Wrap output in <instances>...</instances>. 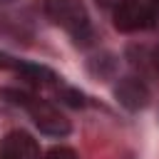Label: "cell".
<instances>
[{"mask_svg":"<svg viewBox=\"0 0 159 159\" xmlns=\"http://www.w3.org/2000/svg\"><path fill=\"white\" fill-rule=\"evenodd\" d=\"M10 2H15V0H0V5H10Z\"/></svg>","mask_w":159,"mask_h":159,"instance_id":"cell-10","label":"cell"},{"mask_svg":"<svg viewBox=\"0 0 159 159\" xmlns=\"http://www.w3.org/2000/svg\"><path fill=\"white\" fill-rule=\"evenodd\" d=\"M42 159H80V157H77V152L70 149V147H52Z\"/></svg>","mask_w":159,"mask_h":159,"instance_id":"cell-7","label":"cell"},{"mask_svg":"<svg viewBox=\"0 0 159 159\" xmlns=\"http://www.w3.org/2000/svg\"><path fill=\"white\" fill-rule=\"evenodd\" d=\"M42 10L47 20L62 27L77 45H89L94 32H92L89 12L82 0H42Z\"/></svg>","mask_w":159,"mask_h":159,"instance_id":"cell-1","label":"cell"},{"mask_svg":"<svg viewBox=\"0 0 159 159\" xmlns=\"http://www.w3.org/2000/svg\"><path fill=\"white\" fill-rule=\"evenodd\" d=\"M60 97H62L67 104H72V107H84V104H87L84 94L77 92V89H72V87H62V89H60Z\"/></svg>","mask_w":159,"mask_h":159,"instance_id":"cell-6","label":"cell"},{"mask_svg":"<svg viewBox=\"0 0 159 159\" xmlns=\"http://www.w3.org/2000/svg\"><path fill=\"white\" fill-rule=\"evenodd\" d=\"M114 97L124 109L137 112V109H144L149 104V87L139 77H122L114 87Z\"/></svg>","mask_w":159,"mask_h":159,"instance_id":"cell-5","label":"cell"},{"mask_svg":"<svg viewBox=\"0 0 159 159\" xmlns=\"http://www.w3.org/2000/svg\"><path fill=\"white\" fill-rule=\"evenodd\" d=\"M152 65H154V70L159 72V45L152 50Z\"/></svg>","mask_w":159,"mask_h":159,"instance_id":"cell-8","label":"cell"},{"mask_svg":"<svg viewBox=\"0 0 159 159\" xmlns=\"http://www.w3.org/2000/svg\"><path fill=\"white\" fill-rule=\"evenodd\" d=\"M114 27L122 32H139L157 22L159 7L152 0H117L112 5Z\"/></svg>","mask_w":159,"mask_h":159,"instance_id":"cell-2","label":"cell"},{"mask_svg":"<svg viewBox=\"0 0 159 159\" xmlns=\"http://www.w3.org/2000/svg\"><path fill=\"white\" fill-rule=\"evenodd\" d=\"M25 109H27V114L32 117V122H35V127L40 132H45L50 137H65V134H70V119L55 104H50L47 99H40V97L32 94L30 102L25 104Z\"/></svg>","mask_w":159,"mask_h":159,"instance_id":"cell-3","label":"cell"},{"mask_svg":"<svg viewBox=\"0 0 159 159\" xmlns=\"http://www.w3.org/2000/svg\"><path fill=\"white\" fill-rule=\"evenodd\" d=\"M0 159H40V147L32 134L12 129L0 142Z\"/></svg>","mask_w":159,"mask_h":159,"instance_id":"cell-4","label":"cell"},{"mask_svg":"<svg viewBox=\"0 0 159 159\" xmlns=\"http://www.w3.org/2000/svg\"><path fill=\"white\" fill-rule=\"evenodd\" d=\"M97 2H99V5H104V7H112L117 0H97Z\"/></svg>","mask_w":159,"mask_h":159,"instance_id":"cell-9","label":"cell"}]
</instances>
